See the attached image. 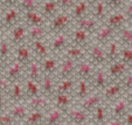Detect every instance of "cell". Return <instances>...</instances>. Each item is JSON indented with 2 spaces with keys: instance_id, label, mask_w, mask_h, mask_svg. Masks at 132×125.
Segmentation results:
<instances>
[{
  "instance_id": "cell-1",
  "label": "cell",
  "mask_w": 132,
  "mask_h": 125,
  "mask_svg": "<svg viewBox=\"0 0 132 125\" xmlns=\"http://www.w3.org/2000/svg\"><path fill=\"white\" fill-rule=\"evenodd\" d=\"M88 56H89V61L92 62L95 65H102L108 61L106 52L103 49L101 43H92L89 46L88 49Z\"/></svg>"
},
{
  "instance_id": "cell-2",
  "label": "cell",
  "mask_w": 132,
  "mask_h": 125,
  "mask_svg": "<svg viewBox=\"0 0 132 125\" xmlns=\"http://www.w3.org/2000/svg\"><path fill=\"white\" fill-rule=\"evenodd\" d=\"M22 68H23V63H21L20 61L18 60H14L7 67V69L5 70L4 76L7 78L10 83L16 82L21 77V75H22Z\"/></svg>"
},
{
  "instance_id": "cell-3",
  "label": "cell",
  "mask_w": 132,
  "mask_h": 125,
  "mask_svg": "<svg viewBox=\"0 0 132 125\" xmlns=\"http://www.w3.org/2000/svg\"><path fill=\"white\" fill-rule=\"evenodd\" d=\"M76 67H77L76 60L67 56L63 60V62L60 64V68H59V77L60 78L72 77V75L76 73Z\"/></svg>"
},
{
  "instance_id": "cell-4",
  "label": "cell",
  "mask_w": 132,
  "mask_h": 125,
  "mask_svg": "<svg viewBox=\"0 0 132 125\" xmlns=\"http://www.w3.org/2000/svg\"><path fill=\"white\" fill-rule=\"evenodd\" d=\"M94 63L90 62L87 60H81L77 63V67H76V73L77 76L80 78H84V80H92V76L95 74V68H94Z\"/></svg>"
},
{
  "instance_id": "cell-5",
  "label": "cell",
  "mask_w": 132,
  "mask_h": 125,
  "mask_svg": "<svg viewBox=\"0 0 132 125\" xmlns=\"http://www.w3.org/2000/svg\"><path fill=\"white\" fill-rule=\"evenodd\" d=\"M70 16L65 13H61V14H56L53 18V21L50 23V30L53 33H60L63 32L65 28L69 26L70 23Z\"/></svg>"
},
{
  "instance_id": "cell-6",
  "label": "cell",
  "mask_w": 132,
  "mask_h": 125,
  "mask_svg": "<svg viewBox=\"0 0 132 125\" xmlns=\"http://www.w3.org/2000/svg\"><path fill=\"white\" fill-rule=\"evenodd\" d=\"M127 65L129 64H126L123 60L113 61V62L110 64L109 70H108V75H109V77L112 78V80H119V78H122L123 75L126 73Z\"/></svg>"
},
{
  "instance_id": "cell-7",
  "label": "cell",
  "mask_w": 132,
  "mask_h": 125,
  "mask_svg": "<svg viewBox=\"0 0 132 125\" xmlns=\"http://www.w3.org/2000/svg\"><path fill=\"white\" fill-rule=\"evenodd\" d=\"M19 16H20V12H19V10L15 6L7 8L6 12H4V15H3V27L11 28L13 26H15Z\"/></svg>"
},
{
  "instance_id": "cell-8",
  "label": "cell",
  "mask_w": 132,
  "mask_h": 125,
  "mask_svg": "<svg viewBox=\"0 0 132 125\" xmlns=\"http://www.w3.org/2000/svg\"><path fill=\"white\" fill-rule=\"evenodd\" d=\"M115 34V28H112L111 26L103 25L96 30V40L98 43L101 45H104V43L109 42L112 40V36Z\"/></svg>"
},
{
  "instance_id": "cell-9",
  "label": "cell",
  "mask_w": 132,
  "mask_h": 125,
  "mask_svg": "<svg viewBox=\"0 0 132 125\" xmlns=\"http://www.w3.org/2000/svg\"><path fill=\"white\" fill-rule=\"evenodd\" d=\"M68 119L72 123V124H84L88 122V113L82 108H71L68 110L67 112Z\"/></svg>"
},
{
  "instance_id": "cell-10",
  "label": "cell",
  "mask_w": 132,
  "mask_h": 125,
  "mask_svg": "<svg viewBox=\"0 0 132 125\" xmlns=\"http://www.w3.org/2000/svg\"><path fill=\"white\" fill-rule=\"evenodd\" d=\"M10 113L13 116L14 120H25L28 115V104L21 102H15L10 108Z\"/></svg>"
},
{
  "instance_id": "cell-11",
  "label": "cell",
  "mask_w": 132,
  "mask_h": 125,
  "mask_svg": "<svg viewBox=\"0 0 132 125\" xmlns=\"http://www.w3.org/2000/svg\"><path fill=\"white\" fill-rule=\"evenodd\" d=\"M68 43V35L64 34L63 32L55 33V36L53 38L52 43H50V49L53 52H61V50H65Z\"/></svg>"
},
{
  "instance_id": "cell-12",
  "label": "cell",
  "mask_w": 132,
  "mask_h": 125,
  "mask_svg": "<svg viewBox=\"0 0 132 125\" xmlns=\"http://www.w3.org/2000/svg\"><path fill=\"white\" fill-rule=\"evenodd\" d=\"M101 97L100 94L97 93H92L90 95H87L84 98H82V102H81V108L85 111H91L95 110V108L98 104H101Z\"/></svg>"
},
{
  "instance_id": "cell-13",
  "label": "cell",
  "mask_w": 132,
  "mask_h": 125,
  "mask_svg": "<svg viewBox=\"0 0 132 125\" xmlns=\"http://www.w3.org/2000/svg\"><path fill=\"white\" fill-rule=\"evenodd\" d=\"M109 75L105 73L103 69H97L95 70V74L92 76V82L95 85L96 89L98 90H103L109 85Z\"/></svg>"
},
{
  "instance_id": "cell-14",
  "label": "cell",
  "mask_w": 132,
  "mask_h": 125,
  "mask_svg": "<svg viewBox=\"0 0 132 125\" xmlns=\"http://www.w3.org/2000/svg\"><path fill=\"white\" fill-rule=\"evenodd\" d=\"M77 27L85 29L87 32H89L90 34L94 32H96L98 28V20L95 16H82L80 19H77Z\"/></svg>"
},
{
  "instance_id": "cell-15",
  "label": "cell",
  "mask_w": 132,
  "mask_h": 125,
  "mask_svg": "<svg viewBox=\"0 0 132 125\" xmlns=\"http://www.w3.org/2000/svg\"><path fill=\"white\" fill-rule=\"evenodd\" d=\"M126 110H127L126 99H124V98H118V99L113 103V105L111 106L110 112H111V116L113 118L120 119L123 116L126 115Z\"/></svg>"
},
{
  "instance_id": "cell-16",
  "label": "cell",
  "mask_w": 132,
  "mask_h": 125,
  "mask_svg": "<svg viewBox=\"0 0 132 125\" xmlns=\"http://www.w3.org/2000/svg\"><path fill=\"white\" fill-rule=\"evenodd\" d=\"M89 35H90L89 32L77 27L76 29L72 30V33H71V41L74 45L83 47V46H85L88 43V41H89Z\"/></svg>"
},
{
  "instance_id": "cell-17",
  "label": "cell",
  "mask_w": 132,
  "mask_h": 125,
  "mask_svg": "<svg viewBox=\"0 0 132 125\" xmlns=\"http://www.w3.org/2000/svg\"><path fill=\"white\" fill-rule=\"evenodd\" d=\"M15 60L20 61L21 63L26 64L32 61V50L26 45H18L15 49Z\"/></svg>"
},
{
  "instance_id": "cell-18",
  "label": "cell",
  "mask_w": 132,
  "mask_h": 125,
  "mask_svg": "<svg viewBox=\"0 0 132 125\" xmlns=\"http://www.w3.org/2000/svg\"><path fill=\"white\" fill-rule=\"evenodd\" d=\"M126 20H127V18L124 12H116V13H112L108 18L106 23L109 26H111L112 28H115V29H120L125 25V21Z\"/></svg>"
},
{
  "instance_id": "cell-19",
  "label": "cell",
  "mask_w": 132,
  "mask_h": 125,
  "mask_svg": "<svg viewBox=\"0 0 132 125\" xmlns=\"http://www.w3.org/2000/svg\"><path fill=\"white\" fill-rule=\"evenodd\" d=\"M27 33L28 30L26 29L23 25H15L14 28L12 29V35H11V40H12L13 45H21L25 40V36Z\"/></svg>"
},
{
  "instance_id": "cell-20",
  "label": "cell",
  "mask_w": 132,
  "mask_h": 125,
  "mask_svg": "<svg viewBox=\"0 0 132 125\" xmlns=\"http://www.w3.org/2000/svg\"><path fill=\"white\" fill-rule=\"evenodd\" d=\"M48 105V98L45 95H36L28 99V106L33 110H45Z\"/></svg>"
},
{
  "instance_id": "cell-21",
  "label": "cell",
  "mask_w": 132,
  "mask_h": 125,
  "mask_svg": "<svg viewBox=\"0 0 132 125\" xmlns=\"http://www.w3.org/2000/svg\"><path fill=\"white\" fill-rule=\"evenodd\" d=\"M41 68H42V71L45 74H52V75H54V73L59 68V63L55 57L48 55V56H46V57L42 59Z\"/></svg>"
},
{
  "instance_id": "cell-22",
  "label": "cell",
  "mask_w": 132,
  "mask_h": 125,
  "mask_svg": "<svg viewBox=\"0 0 132 125\" xmlns=\"http://www.w3.org/2000/svg\"><path fill=\"white\" fill-rule=\"evenodd\" d=\"M23 94H25V90L23 88L21 87V84L19 83V81L16 82L11 83L10 87V98L13 103L15 102H21L23 98Z\"/></svg>"
},
{
  "instance_id": "cell-23",
  "label": "cell",
  "mask_w": 132,
  "mask_h": 125,
  "mask_svg": "<svg viewBox=\"0 0 132 125\" xmlns=\"http://www.w3.org/2000/svg\"><path fill=\"white\" fill-rule=\"evenodd\" d=\"M25 19L26 22L32 25H43L45 23V15L41 14L40 12H37L36 10L27 11L25 12Z\"/></svg>"
},
{
  "instance_id": "cell-24",
  "label": "cell",
  "mask_w": 132,
  "mask_h": 125,
  "mask_svg": "<svg viewBox=\"0 0 132 125\" xmlns=\"http://www.w3.org/2000/svg\"><path fill=\"white\" fill-rule=\"evenodd\" d=\"M90 4L85 0H78L77 3H75V5L72 6V11H71V15L74 19H80V18L84 16L85 13L88 11V7H89Z\"/></svg>"
},
{
  "instance_id": "cell-25",
  "label": "cell",
  "mask_w": 132,
  "mask_h": 125,
  "mask_svg": "<svg viewBox=\"0 0 132 125\" xmlns=\"http://www.w3.org/2000/svg\"><path fill=\"white\" fill-rule=\"evenodd\" d=\"M123 90V84L119 82H115V83H111L109 84L106 88L104 89V97L106 99H113L116 98L118 95L120 94V91Z\"/></svg>"
},
{
  "instance_id": "cell-26",
  "label": "cell",
  "mask_w": 132,
  "mask_h": 125,
  "mask_svg": "<svg viewBox=\"0 0 132 125\" xmlns=\"http://www.w3.org/2000/svg\"><path fill=\"white\" fill-rule=\"evenodd\" d=\"M32 49L36 56L40 59H43L48 56V47L46 46L45 41L42 39H37V40H33L32 43Z\"/></svg>"
},
{
  "instance_id": "cell-27",
  "label": "cell",
  "mask_w": 132,
  "mask_h": 125,
  "mask_svg": "<svg viewBox=\"0 0 132 125\" xmlns=\"http://www.w3.org/2000/svg\"><path fill=\"white\" fill-rule=\"evenodd\" d=\"M61 120H62V109L55 106L52 110H49L48 115L46 116L45 123L48 125H55V124H59Z\"/></svg>"
},
{
  "instance_id": "cell-28",
  "label": "cell",
  "mask_w": 132,
  "mask_h": 125,
  "mask_svg": "<svg viewBox=\"0 0 132 125\" xmlns=\"http://www.w3.org/2000/svg\"><path fill=\"white\" fill-rule=\"evenodd\" d=\"M59 4L56 0H46L42 5V14L45 16H53L56 15L59 11Z\"/></svg>"
},
{
  "instance_id": "cell-29",
  "label": "cell",
  "mask_w": 132,
  "mask_h": 125,
  "mask_svg": "<svg viewBox=\"0 0 132 125\" xmlns=\"http://www.w3.org/2000/svg\"><path fill=\"white\" fill-rule=\"evenodd\" d=\"M40 87H39V81L32 80V78L28 77L27 81H26L25 84V95L27 96L28 98L33 97V96L40 95Z\"/></svg>"
},
{
  "instance_id": "cell-30",
  "label": "cell",
  "mask_w": 132,
  "mask_h": 125,
  "mask_svg": "<svg viewBox=\"0 0 132 125\" xmlns=\"http://www.w3.org/2000/svg\"><path fill=\"white\" fill-rule=\"evenodd\" d=\"M65 54H67L68 57H71L74 60L78 61L84 57V49L81 46L74 45V46H70V47L65 48Z\"/></svg>"
},
{
  "instance_id": "cell-31",
  "label": "cell",
  "mask_w": 132,
  "mask_h": 125,
  "mask_svg": "<svg viewBox=\"0 0 132 125\" xmlns=\"http://www.w3.org/2000/svg\"><path fill=\"white\" fill-rule=\"evenodd\" d=\"M54 103H55V106L62 109H67L70 104V96H69V93H57L55 95V99H54Z\"/></svg>"
},
{
  "instance_id": "cell-32",
  "label": "cell",
  "mask_w": 132,
  "mask_h": 125,
  "mask_svg": "<svg viewBox=\"0 0 132 125\" xmlns=\"http://www.w3.org/2000/svg\"><path fill=\"white\" fill-rule=\"evenodd\" d=\"M119 41L123 42L124 46L132 47V27L123 26L119 29Z\"/></svg>"
},
{
  "instance_id": "cell-33",
  "label": "cell",
  "mask_w": 132,
  "mask_h": 125,
  "mask_svg": "<svg viewBox=\"0 0 132 125\" xmlns=\"http://www.w3.org/2000/svg\"><path fill=\"white\" fill-rule=\"evenodd\" d=\"M11 57V45L7 40L0 41V63H7Z\"/></svg>"
},
{
  "instance_id": "cell-34",
  "label": "cell",
  "mask_w": 132,
  "mask_h": 125,
  "mask_svg": "<svg viewBox=\"0 0 132 125\" xmlns=\"http://www.w3.org/2000/svg\"><path fill=\"white\" fill-rule=\"evenodd\" d=\"M27 76L32 80L39 81L41 77V65L39 64V62L35 60H32L29 62V65H28V73Z\"/></svg>"
},
{
  "instance_id": "cell-35",
  "label": "cell",
  "mask_w": 132,
  "mask_h": 125,
  "mask_svg": "<svg viewBox=\"0 0 132 125\" xmlns=\"http://www.w3.org/2000/svg\"><path fill=\"white\" fill-rule=\"evenodd\" d=\"M119 47H118V42L115 40L109 41V47H108V61L109 62H113V61L117 60L118 55H119Z\"/></svg>"
},
{
  "instance_id": "cell-36",
  "label": "cell",
  "mask_w": 132,
  "mask_h": 125,
  "mask_svg": "<svg viewBox=\"0 0 132 125\" xmlns=\"http://www.w3.org/2000/svg\"><path fill=\"white\" fill-rule=\"evenodd\" d=\"M42 120H43V110H33L32 112H29L27 115L25 123L29 125H35V124H40Z\"/></svg>"
},
{
  "instance_id": "cell-37",
  "label": "cell",
  "mask_w": 132,
  "mask_h": 125,
  "mask_svg": "<svg viewBox=\"0 0 132 125\" xmlns=\"http://www.w3.org/2000/svg\"><path fill=\"white\" fill-rule=\"evenodd\" d=\"M41 87H42V91L46 95H52L54 93V80H53L52 74H45Z\"/></svg>"
},
{
  "instance_id": "cell-38",
  "label": "cell",
  "mask_w": 132,
  "mask_h": 125,
  "mask_svg": "<svg viewBox=\"0 0 132 125\" xmlns=\"http://www.w3.org/2000/svg\"><path fill=\"white\" fill-rule=\"evenodd\" d=\"M94 16L101 20L105 16V13H106V4L103 0H97L95 4H94Z\"/></svg>"
},
{
  "instance_id": "cell-39",
  "label": "cell",
  "mask_w": 132,
  "mask_h": 125,
  "mask_svg": "<svg viewBox=\"0 0 132 125\" xmlns=\"http://www.w3.org/2000/svg\"><path fill=\"white\" fill-rule=\"evenodd\" d=\"M74 87V78H61L59 82L57 88H56V93H70Z\"/></svg>"
},
{
  "instance_id": "cell-40",
  "label": "cell",
  "mask_w": 132,
  "mask_h": 125,
  "mask_svg": "<svg viewBox=\"0 0 132 125\" xmlns=\"http://www.w3.org/2000/svg\"><path fill=\"white\" fill-rule=\"evenodd\" d=\"M28 35L32 40H37V39H42L45 35V29L43 25H32L28 29Z\"/></svg>"
},
{
  "instance_id": "cell-41",
  "label": "cell",
  "mask_w": 132,
  "mask_h": 125,
  "mask_svg": "<svg viewBox=\"0 0 132 125\" xmlns=\"http://www.w3.org/2000/svg\"><path fill=\"white\" fill-rule=\"evenodd\" d=\"M88 80H84V78H80L77 84V97L78 98H84L85 96L88 95Z\"/></svg>"
},
{
  "instance_id": "cell-42",
  "label": "cell",
  "mask_w": 132,
  "mask_h": 125,
  "mask_svg": "<svg viewBox=\"0 0 132 125\" xmlns=\"http://www.w3.org/2000/svg\"><path fill=\"white\" fill-rule=\"evenodd\" d=\"M120 60H123L126 64H132V47L125 46L120 52Z\"/></svg>"
},
{
  "instance_id": "cell-43",
  "label": "cell",
  "mask_w": 132,
  "mask_h": 125,
  "mask_svg": "<svg viewBox=\"0 0 132 125\" xmlns=\"http://www.w3.org/2000/svg\"><path fill=\"white\" fill-rule=\"evenodd\" d=\"M95 120L97 123L105 122V109L101 104H98L95 108Z\"/></svg>"
},
{
  "instance_id": "cell-44",
  "label": "cell",
  "mask_w": 132,
  "mask_h": 125,
  "mask_svg": "<svg viewBox=\"0 0 132 125\" xmlns=\"http://www.w3.org/2000/svg\"><path fill=\"white\" fill-rule=\"evenodd\" d=\"M20 4H21L22 11H25V12L36 10V3H35V0H20Z\"/></svg>"
},
{
  "instance_id": "cell-45",
  "label": "cell",
  "mask_w": 132,
  "mask_h": 125,
  "mask_svg": "<svg viewBox=\"0 0 132 125\" xmlns=\"http://www.w3.org/2000/svg\"><path fill=\"white\" fill-rule=\"evenodd\" d=\"M15 120L13 118V116L11 115L10 112H0V125H10L13 124Z\"/></svg>"
},
{
  "instance_id": "cell-46",
  "label": "cell",
  "mask_w": 132,
  "mask_h": 125,
  "mask_svg": "<svg viewBox=\"0 0 132 125\" xmlns=\"http://www.w3.org/2000/svg\"><path fill=\"white\" fill-rule=\"evenodd\" d=\"M104 1L109 7L115 8V10L120 8L123 6V4H124V0H104Z\"/></svg>"
},
{
  "instance_id": "cell-47",
  "label": "cell",
  "mask_w": 132,
  "mask_h": 125,
  "mask_svg": "<svg viewBox=\"0 0 132 125\" xmlns=\"http://www.w3.org/2000/svg\"><path fill=\"white\" fill-rule=\"evenodd\" d=\"M59 6L62 8H72L75 5V0H56Z\"/></svg>"
},
{
  "instance_id": "cell-48",
  "label": "cell",
  "mask_w": 132,
  "mask_h": 125,
  "mask_svg": "<svg viewBox=\"0 0 132 125\" xmlns=\"http://www.w3.org/2000/svg\"><path fill=\"white\" fill-rule=\"evenodd\" d=\"M8 84H10V82H8L7 78L4 75L0 76V93H5L8 89Z\"/></svg>"
},
{
  "instance_id": "cell-49",
  "label": "cell",
  "mask_w": 132,
  "mask_h": 125,
  "mask_svg": "<svg viewBox=\"0 0 132 125\" xmlns=\"http://www.w3.org/2000/svg\"><path fill=\"white\" fill-rule=\"evenodd\" d=\"M123 87L127 90L132 89V71H130L124 78V83H123Z\"/></svg>"
},
{
  "instance_id": "cell-50",
  "label": "cell",
  "mask_w": 132,
  "mask_h": 125,
  "mask_svg": "<svg viewBox=\"0 0 132 125\" xmlns=\"http://www.w3.org/2000/svg\"><path fill=\"white\" fill-rule=\"evenodd\" d=\"M0 3L4 7L10 8V7H14L15 5L18 4V0H0Z\"/></svg>"
},
{
  "instance_id": "cell-51",
  "label": "cell",
  "mask_w": 132,
  "mask_h": 125,
  "mask_svg": "<svg viewBox=\"0 0 132 125\" xmlns=\"http://www.w3.org/2000/svg\"><path fill=\"white\" fill-rule=\"evenodd\" d=\"M125 14H126L127 20H130L132 22V3H129L125 6Z\"/></svg>"
},
{
  "instance_id": "cell-52",
  "label": "cell",
  "mask_w": 132,
  "mask_h": 125,
  "mask_svg": "<svg viewBox=\"0 0 132 125\" xmlns=\"http://www.w3.org/2000/svg\"><path fill=\"white\" fill-rule=\"evenodd\" d=\"M125 123L129 125H132V110H130L126 113V117H125Z\"/></svg>"
},
{
  "instance_id": "cell-53",
  "label": "cell",
  "mask_w": 132,
  "mask_h": 125,
  "mask_svg": "<svg viewBox=\"0 0 132 125\" xmlns=\"http://www.w3.org/2000/svg\"><path fill=\"white\" fill-rule=\"evenodd\" d=\"M4 94L5 93H0V112H1L4 105H5V95Z\"/></svg>"
},
{
  "instance_id": "cell-54",
  "label": "cell",
  "mask_w": 132,
  "mask_h": 125,
  "mask_svg": "<svg viewBox=\"0 0 132 125\" xmlns=\"http://www.w3.org/2000/svg\"><path fill=\"white\" fill-rule=\"evenodd\" d=\"M108 124H110V125H122L123 122H120V119H118V118H113V119H111L110 122H108Z\"/></svg>"
},
{
  "instance_id": "cell-55",
  "label": "cell",
  "mask_w": 132,
  "mask_h": 125,
  "mask_svg": "<svg viewBox=\"0 0 132 125\" xmlns=\"http://www.w3.org/2000/svg\"><path fill=\"white\" fill-rule=\"evenodd\" d=\"M3 15H4V12L0 10V28L3 27Z\"/></svg>"
},
{
  "instance_id": "cell-56",
  "label": "cell",
  "mask_w": 132,
  "mask_h": 125,
  "mask_svg": "<svg viewBox=\"0 0 132 125\" xmlns=\"http://www.w3.org/2000/svg\"><path fill=\"white\" fill-rule=\"evenodd\" d=\"M129 101L132 103V89H130V93H129Z\"/></svg>"
},
{
  "instance_id": "cell-57",
  "label": "cell",
  "mask_w": 132,
  "mask_h": 125,
  "mask_svg": "<svg viewBox=\"0 0 132 125\" xmlns=\"http://www.w3.org/2000/svg\"><path fill=\"white\" fill-rule=\"evenodd\" d=\"M85 1H88V3L90 4V5H94V4L97 1V0H85Z\"/></svg>"
},
{
  "instance_id": "cell-58",
  "label": "cell",
  "mask_w": 132,
  "mask_h": 125,
  "mask_svg": "<svg viewBox=\"0 0 132 125\" xmlns=\"http://www.w3.org/2000/svg\"><path fill=\"white\" fill-rule=\"evenodd\" d=\"M3 40V36H1V32H0V41Z\"/></svg>"
},
{
  "instance_id": "cell-59",
  "label": "cell",
  "mask_w": 132,
  "mask_h": 125,
  "mask_svg": "<svg viewBox=\"0 0 132 125\" xmlns=\"http://www.w3.org/2000/svg\"><path fill=\"white\" fill-rule=\"evenodd\" d=\"M0 76H1V68H0Z\"/></svg>"
}]
</instances>
